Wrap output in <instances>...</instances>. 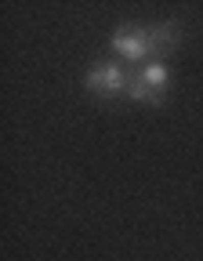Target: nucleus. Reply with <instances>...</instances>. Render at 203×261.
<instances>
[{"label":"nucleus","mask_w":203,"mask_h":261,"mask_svg":"<svg viewBox=\"0 0 203 261\" xmlns=\"http://www.w3.org/2000/svg\"><path fill=\"white\" fill-rule=\"evenodd\" d=\"M167 87H171V69L167 62H145L131 73V87L127 94L134 102H149V106H160L167 98Z\"/></svg>","instance_id":"nucleus-1"},{"label":"nucleus","mask_w":203,"mask_h":261,"mask_svg":"<svg viewBox=\"0 0 203 261\" xmlns=\"http://www.w3.org/2000/svg\"><path fill=\"white\" fill-rule=\"evenodd\" d=\"M84 84L98 98H120L131 87V73L123 69L120 62H94L87 69V76H84Z\"/></svg>","instance_id":"nucleus-2"},{"label":"nucleus","mask_w":203,"mask_h":261,"mask_svg":"<svg viewBox=\"0 0 203 261\" xmlns=\"http://www.w3.org/2000/svg\"><path fill=\"white\" fill-rule=\"evenodd\" d=\"M113 51L123 58V62H134V65H145L153 62V47H149V25H120L113 33Z\"/></svg>","instance_id":"nucleus-3"},{"label":"nucleus","mask_w":203,"mask_h":261,"mask_svg":"<svg viewBox=\"0 0 203 261\" xmlns=\"http://www.w3.org/2000/svg\"><path fill=\"white\" fill-rule=\"evenodd\" d=\"M182 40V25L178 22H156L149 25V47H153V62H163V55H171Z\"/></svg>","instance_id":"nucleus-4"}]
</instances>
